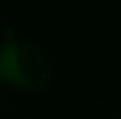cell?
<instances>
[{
	"label": "cell",
	"mask_w": 121,
	"mask_h": 119,
	"mask_svg": "<svg viewBox=\"0 0 121 119\" xmlns=\"http://www.w3.org/2000/svg\"><path fill=\"white\" fill-rule=\"evenodd\" d=\"M49 74H52L49 60L37 45L15 37L0 45V82L35 92L49 82Z\"/></svg>",
	"instance_id": "cell-1"
}]
</instances>
